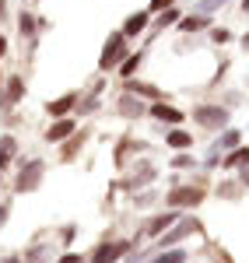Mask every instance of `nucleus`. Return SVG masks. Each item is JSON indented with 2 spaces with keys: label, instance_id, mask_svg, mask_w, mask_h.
<instances>
[{
  "label": "nucleus",
  "instance_id": "obj_1",
  "mask_svg": "<svg viewBox=\"0 0 249 263\" xmlns=\"http://www.w3.org/2000/svg\"><path fill=\"white\" fill-rule=\"evenodd\" d=\"M193 123H200L204 130H225L228 126V105L200 102V105H193Z\"/></svg>",
  "mask_w": 249,
  "mask_h": 263
},
{
  "label": "nucleus",
  "instance_id": "obj_2",
  "mask_svg": "<svg viewBox=\"0 0 249 263\" xmlns=\"http://www.w3.org/2000/svg\"><path fill=\"white\" fill-rule=\"evenodd\" d=\"M126 57H130V49H126V35H123V32H112V35L105 39V46H102L99 70H102V74H109V70H116Z\"/></svg>",
  "mask_w": 249,
  "mask_h": 263
},
{
  "label": "nucleus",
  "instance_id": "obj_3",
  "mask_svg": "<svg viewBox=\"0 0 249 263\" xmlns=\"http://www.w3.org/2000/svg\"><path fill=\"white\" fill-rule=\"evenodd\" d=\"M42 172H46V162H42V158H28V162L21 165V172H18V182H14V190H18V193H32V190H39Z\"/></svg>",
  "mask_w": 249,
  "mask_h": 263
},
{
  "label": "nucleus",
  "instance_id": "obj_4",
  "mask_svg": "<svg viewBox=\"0 0 249 263\" xmlns=\"http://www.w3.org/2000/svg\"><path fill=\"white\" fill-rule=\"evenodd\" d=\"M200 200H204V190H200V186H172L168 197H165V203L172 211H179V207H197Z\"/></svg>",
  "mask_w": 249,
  "mask_h": 263
},
{
  "label": "nucleus",
  "instance_id": "obj_5",
  "mask_svg": "<svg viewBox=\"0 0 249 263\" xmlns=\"http://www.w3.org/2000/svg\"><path fill=\"white\" fill-rule=\"evenodd\" d=\"M193 232H197V221H193V218H179V221L172 224L168 232H162V235H158V246H162V249H172L176 242L189 239Z\"/></svg>",
  "mask_w": 249,
  "mask_h": 263
},
{
  "label": "nucleus",
  "instance_id": "obj_6",
  "mask_svg": "<svg viewBox=\"0 0 249 263\" xmlns=\"http://www.w3.org/2000/svg\"><path fill=\"white\" fill-rule=\"evenodd\" d=\"M116 112H120V116H126V120H141V116L147 112V105L141 102V95L123 91V95H120V102H116Z\"/></svg>",
  "mask_w": 249,
  "mask_h": 263
},
{
  "label": "nucleus",
  "instance_id": "obj_7",
  "mask_svg": "<svg viewBox=\"0 0 249 263\" xmlns=\"http://www.w3.org/2000/svg\"><path fill=\"white\" fill-rule=\"evenodd\" d=\"M126 253H130V242H102L95 249L91 263H116V260H123Z\"/></svg>",
  "mask_w": 249,
  "mask_h": 263
},
{
  "label": "nucleus",
  "instance_id": "obj_8",
  "mask_svg": "<svg viewBox=\"0 0 249 263\" xmlns=\"http://www.w3.org/2000/svg\"><path fill=\"white\" fill-rule=\"evenodd\" d=\"M74 130H78V120L60 116V120H53V126L46 130V141H49V144H63L67 137H74Z\"/></svg>",
  "mask_w": 249,
  "mask_h": 263
},
{
  "label": "nucleus",
  "instance_id": "obj_9",
  "mask_svg": "<svg viewBox=\"0 0 249 263\" xmlns=\"http://www.w3.org/2000/svg\"><path fill=\"white\" fill-rule=\"evenodd\" d=\"M147 21H151V11H137V14H130V18L123 21V28H120V32H123L126 39H137V35L147 28Z\"/></svg>",
  "mask_w": 249,
  "mask_h": 263
},
{
  "label": "nucleus",
  "instance_id": "obj_10",
  "mask_svg": "<svg viewBox=\"0 0 249 263\" xmlns=\"http://www.w3.org/2000/svg\"><path fill=\"white\" fill-rule=\"evenodd\" d=\"M176 221H179V211H172V207H168L165 214H158V218H151V221L144 224V232H147V235H162V232H168Z\"/></svg>",
  "mask_w": 249,
  "mask_h": 263
},
{
  "label": "nucleus",
  "instance_id": "obj_11",
  "mask_svg": "<svg viewBox=\"0 0 249 263\" xmlns=\"http://www.w3.org/2000/svg\"><path fill=\"white\" fill-rule=\"evenodd\" d=\"M78 105V91H67V95H60V99H53L49 105H46V112L53 116V120H60V116H67L70 109Z\"/></svg>",
  "mask_w": 249,
  "mask_h": 263
},
{
  "label": "nucleus",
  "instance_id": "obj_12",
  "mask_svg": "<svg viewBox=\"0 0 249 263\" xmlns=\"http://www.w3.org/2000/svg\"><path fill=\"white\" fill-rule=\"evenodd\" d=\"M151 116H155V120H162V123H172V126H176V123H183V112H179L176 105H165V102H155V105H151Z\"/></svg>",
  "mask_w": 249,
  "mask_h": 263
},
{
  "label": "nucleus",
  "instance_id": "obj_13",
  "mask_svg": "<svg viewBox=\"0 0 249 263\" xmlns=\"http://www.w3.org/2000/svg\"><path fill=\"white\" fill-rule=\"evenodd\" d=\"M123 91H130V95H141V99H158V102H162V91H158V88H155V84L133 81V78H130V81H126V88H123Z\"/></svg>",
  "mask_w": 249,
  "mask_h": 263
},
{
  "label": "nucleus",
  "instance_id": "obj_14",
  "mask_svg": "<svg viewBox=\"0 0 249 263\" xmlns=\"http://www.w3.org/2000/svg\"><path fill=\"white\" fill-rule=\"evenodd\" d=\"M21 95H25V81H21L18 74H14V78H7V88H4V102H7V105H18Z\"/></svg>",
  "mask_w": 249,
  "mask_h": 263
},
{
  "label": "nucleus",
  "instance_id": "obj_15",
  "mask_svg": "<svg viewBox=\"0 0 249 263\" xmlns=\"http://www.w3.org/2000/svg\"><path fill=\"white\" fill-rule=\"evenodd\" d=\"M165 144H168V147H176V151H183V147L193 144V134H189V130H168Z\"/></svg>",
  "mask_w": 249,
  "mask_h": 263
},
{
  "label": "nucleus",
  "instance_id": "obj_16",
  "mask_svg": "<svg viewBox=\"0 0 249 263\" xmlns=\"http://www.w3.org/2000/svg\"><path fill=\"white\" fill-rule=\"evenodd\" d=\"M210 25V14H189V18L179 21V32H200Z\"/></svg>",
  "mask_w": 249,
  "mask_h": 263
},
{
  "label": "nucleus",
  "instance_id": "obj_17",
  "mask_svg": "<svg viewBox=\"0 0 249 263\" xmlns=\"http://www.w3.org/2000/svg\"><path fill=\"white\" fill-rule=\"evenodd\" d=\"M14 155H18V141L14 137H0V168L14 162Z\"/></svg>",
  "mask_w": 249,
  "mask_h": 263
},
{
  "label": "nucleus",
  "instance_id": "obj_18",
  "mask_svg": "<svg viewBox=\"0 0 249 263\" xmlns=\"http://www.w3.org/2000/svg\"><path fill=\"white\" fill-rule=\"evenodd\" d=\"M186 260H189L186 249H176V246H172V249H162L151 263H186Z\"/></svg>",
  "mask_w": 249,
  "mask_h": 263
},
{
  "label": "nucleus",
  "instance_id": "obj_19",
  "mask_svg": "<svg viewBox=\"0 0 249 263\" xmlns=\"http://www.w3.org/2000/svg\"><path fill=\"white\" fill-rule=\"evenodd\" d=\"M141 60H144V53H130L123 63H120V78L123 81H130L133 74H137V67H141Z\"/></svg>",
  "mask_w": 249,
  "mask_h": 263
},
{
  "label": "nucleus",
  "instance_id": "obj_20",
  "mask_svg": "<svg viewBox=\"0 0 249 263\" xmlns=\"http://www.w3.org/2000/svg\"><path fill=\"white\" fill-rule=\"evenodd\" d=\"M235 147H239V130H225L214 144V151H235Z\"/></svg>",
  "mask_w": 249,
  "mask_h": 263
},
{
  "label": "nucleus",
  "instance_id": "obj_21",
  "mask_svg": "<svg viewBox=\"0 0 249 263\" xmlns=\"http://www.w3.org/2000/svg\"><path fill=\"white\" fill-rule=\"evenodd\" d=\"M246 162H249V147H235V151H228V158H221L225 168H235V165H246Z\"/></svg>",
  "mask_w": 249,
  "mask_h": 263
},
{
  "label": "nucleus",
  "instance_id": "obj_22",
  "mask_svg": "<svg viewBox=\"0 0 249 263\" xmlns=\"http://www.w3.org/2000/svg\"><path fill=\"white\" fill-rule=\"evenodd\" d=\"M155 176H158V172H155V165H141V172H133V179H130V186H144V182H151L155 179Z\"/></svg>",
  "mask_w": 249,
  "mask_h": 263
},
{
  "label": "nucleus",
  "instance_id": "obj_23",
  "mask_svg": "<svg viewBox=\"0 0 249 263\" xmlns=\"http://www.w3.org/2000/svg\"><path fill=\"white\" fill-rule=\"evenodd\" d=\"M183 14H179V7H165L162 14H158V28H168V25H179Z\"/></svg>",
  "mask_w": 249,
  "mask_h": 263
},
{
  "label": "nucleus",
  "instance_id": "obj_24",
  "mask_svg": "<svg viewBox=\"0 0 249 263\" xmlns=\"http://www.w3.org/2000/svg\"><path fill=\"white\" fill-rule=\"evenodd\" d=\"M225 4H232V0H197V14H214V11H221Z\"/></svg>",
  "mask_w": 249,
  "mask_h": 263
},
{
  "label": "nucleus",
  "instance_id": "obj_25",
  "mask_svg": "<svg viewBox=\"0 0 249 263\" xmlns=\"http://www.w3.org/2000/svg\"><path fill=\"white\" fill-rule=\"evenodd\" d=\"M84 144V134H74V137H67V144H63V158H74L78 151H81Z\"/></svg>",
  "mask_w": 249,
  "mask_h": 263
},
{
  "label": "nucleus",
  "instance_id": "obj_26",
  "mask_svg": "<svg viewBox=\"0 0 249 263\" xmlns=\"http://www.w3.org/2000/svg\"><path fill=\"white\" fill-rule=\"evenodd\" d=\"M74 109H78V112H81V116H88V112H95V109H99V95H95V91H91V95H88V99H78V105H74Z\"/></svg>",
  "mask_w": 249,
  "mask_h": 263
},
{
  "label": "nucleus",
  "instance_id": "obj_27",
  "mask_svg": "<svg viewBox=\"0 0 249 263\" xmlns=\"http://www.w3.org/2000/svg\"><path fill=\"white\" fill-rule=\"evenodd\" d=\"M18 28H21V35H28V39H32V35H35V18H32L28 11H21V18H18Z\"/></svg>",
  "mask_w": 249,
  "mask_h": 263
},
{
  "label": "nucleus",
  "instance_id": "obj_28",
  "mask_svg": "<svg viewBox=\"0 0 249 263\" xmlns=\"http://www.w3.org/2000/svg\"><path fill=\"white\" fill-rule=\"evenodd\" d=\"M232 39L228 28H210V42H218V46H225V42Z\"/></svg>",
  "mask_w": 249,
  "mask_h": 263
},
{
  "label": "nucleus",
  "instance_id": "obj_29",
  "mask_svg": "<svg viewBox=\"0 0 249 263\" xmlns=\"http://www.w3.org/2000/svg\"><path fill=\"white\" fill-rule=\"evenodd\" d=\"M165 7H172V0H151V7H147V11H151V14H162Z\"/></svg>",
  "mask_w": 249,
  "mask_h": 263
},
{
  "label": "nucleus",
  "instance_id": "obj_30",
  "mask_svg": "<svg viewBox=\"0 0 249 263\" xmlns=\"http://www.w3.org/2000/svg\"><path fill=\"white\" fill-rule=\"evenodd\" d=\"M155 197H158V193H155V190H147V193H141V197H137V207H147V203L155 200Z\"/></svg>",
  "mask_w": 249,
  "mask_h": 263
},
{
  "label": "nucleus",
  "instance_id": "obj_31",
  "mask_svg": "<svg viewBox=\"0 0 249 263\" xmlns=\"http://www.w3.org/2000/svg\"><path fill=\"white\" fill-rule=\"evenodd\" d=\"M56 263H84V256H78V253H63Z\"/></svg>",
  "mask_w": 249,
  "mask_h": 263
},
{
  "label": "nucleus",
  "instance_id": "obj_32",
  "mask_svg": "<svg viewBox=\"0 0 249 263\" xmlns=\"http://www.w3.org/2000/svg\"><path fill=\"white\" fill-rule=\"evenodd\" d=\"M172 165H176V168H186V165H193V158H189V155H179V158H172Z\"/></svg>",
  "mask_w": 249,
  "mask_h": 263
},
{
  "label": "nucleus",
  "instance_id": "obj_33",
  "mask_svg": "<svg viewBox=\"0 0 249 263\" xmlns=\"http://www.w3.org/2000/svg\"><path fill=\"white\" fill-rule=\"evenodd\" d=\"M0 263H25V260H21V256H4Z\"/></svg>",
  "mask_w": 249,
  "mask_h": 263
},
{
  "label": "nucleus",
  "instance_id": "obj_34",
  "mask_svg": "<svg viewBox=\"0 0 249 263\" xmlns=\"http://www.w3.org/2000/svg\"><path fill=\"white\" fill-rule=\"evenodd\" d=\"M242 182H246V186H249V162L242 165Z\"/></svg>",
  "mask_w": 249,
  "mask_h": 263
},
{
  "label": "nucleus",
  "instance_id": "obj_35",
  "mask_svg": "<svg viewBox=\"0 0 249 263\" xmlns=\"http://www.w3.org/2000/svg\"><path fill=\"white\" fill-rule=\"evenodd\" d=\"M4 221H7V207H0V228H4Z\"/></svg>",
  "mask_w": 249,
  "mask_h": 263
},
{
  "label": "nucleus",
  "instance_id": "obj_36",
  "mask_svg": "<svg viewBox=\"0 0 249 263\" xmlns=\"http://www.w3.org/2000/svg\"><path fill=\"white\" fill-rule=\"evenodd\" d=\"M4 53H7V39L0 35V57H4Z\"/></svg>",
  "mask_w": 249,
  "mask_h": 263
},
{
  "label": "nucleus",
  "instance_id": "obj_37",
  "mask_svg": "<svg viewBox=\"0 0 249 263\" xmlns=\"http://www.w3.org/2000/svg\"><path fill=\"white\" fill-rule=\"evenodd\" d=\"M4 14H7V4H4V0H0V21H4Z\"/></svg>",
  "mask_w": 249,
  "mask_h": 263
},
{
  "label": "nucleus",
  "instance_id": "obj_38",
  "mask_svg": "<svg viewBox=\"0 0 249 263\" xmlns=\"http://www.w3.org/2000/svg\"><path fill=\"white\" fill-rule=\"evenodd\" d=\"M242 46H246V49H249V32H246V35H242Z\"/></svg>",
  "mask_w": 249,
  "mask_h": 263
},
{
  "label": "nucleus",
  "instance_id": "obj_39",
  "mask_svg": "<svg viewBox=\"0 0 249 263\" xmlns=\"http://www.w3.org/2000/svg\"><path fill=\"white\" fill-rule=\"evenodd\" d=\"M0 88H4V78H0Z\"/></svg>",
  "mask_w": 249,
  "mask_h": 263
}]
</instances>
